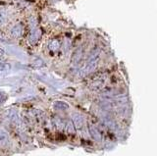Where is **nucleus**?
I'll return each mask as SVG.
<instances>
[{
    "mask_svg": "<svg viewBox=\"0 0 157 156\" xmlns=\"http://www.w3.org/2000/svg\"><path fill=\"white\" fill-rule=\"evenodd\" d=\"M88 131H90V134L92 136L93 139H95L97 141L101 140V139H102L101 133H100V131L96 128L95 125H93L92 123H90V125H88Z\"/></svg>",
    "mask_w": 157,
    "mask_h": 156,
    "instance_id": "obj_1",
    "label": "nucleus"
},
{
    "mask_svg": "<svg viewBox=\"0 0 157 156\" xmlns=\"http://www.w3.org/2000/svg\"><path fill=\"white\" fill-rule=\"evenodd\" d=\"M73 121L74 123H75V125L77 126V128H82V124H83V118L78 114H75L73 117Z\"/></svg>",
    "mask_w": 157,
    "mask_h": 156,
    "instance_id": "obj_2",
    "label": "nucleus"
}]
</instances>
